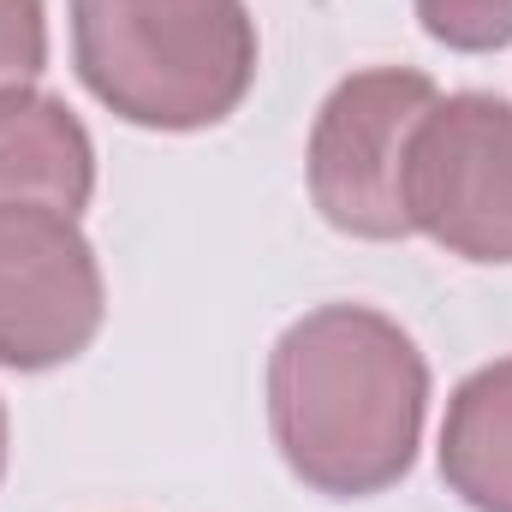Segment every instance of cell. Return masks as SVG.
Here are the masks:
<instances>
[{"mask_svg":"<svg viewBox=\"0 0 512 512\" xmlns=\"http://www.w3.org/2000/svg\"><path fill=\"white\" fill-rule=\"evenodd\" d=\"M48 66V6L42 0H0V96L30 90Z\"/></svg>","mask_w":512,"mask_h":512,"instance_id":"obj_9","label":"cell"},{"mask_svg":"<svg viewBox=\"0 0 512 512\" xmlns=\"http://www.w3.org/2000/svg\"><path fill=\"white\" fill-rule=\"evenodd\" d=\"M108 316L96 245L54 203L0 209V370L42 376L90 352Z\"/></svg>","mask_w":512,"mask_h":512,"instance_id":"obj_5","label":"cell"},{"mask_svg":"<svg viewBox=\"0 0 512 512\" xmlns=\"http://www.w3.org/2000/svg\"><path fill=\"white\" fill-rule=\"evenodd\" d=\"M411 233L459 262L512 268V102L489 90L441 96L411 137Z\"/></svg>","mask_w":512,"mask_h":512,"instance_id":"obj_4","label":"cell"},{"mask_svg":"<svg viewBox=\"0 0 512 512\" xmlns=\"http://www.w3.org/2000/svg\"><path fill=\"white\" fill-rule=\"evenodd\" d=\"M441 102L429 72L411 66H370L328 90L310 126V203L346 239H411L405 215V167L423 114Z\"/></svg>","mask_w":512,"mask_h":512,"instance_id":"obj_3","label":"cell"},{"mask_svg":"<svg viewBox=\"0 0 512 512\" xmlns=\"http://www.w3.org/2000/svg\"><path fill=\"white\" fill-rule=\"evenodd\" d=\"M96 197V143L84 120L48 90L0 96V209L6 203H54L84 215Z\"/></svg>","mask_w":512,"mask_h":512,"instance_id":"obj_6","label":"cell"},{"mask_svg":"<svg viewBox=\"0 0 512 512\" xmlns=\"http://www.w3.org/2000/svg\"><path fill=\"white\" fill-rule=\"evenodd\" d=\"M0 477H6V405H0Z\"/></svg>","mask_w":512,"mask_h":512,"instance_id":"obj_10","label":"cell"},{"mask_svg":"<svg viewBox=\"0 0 512 512\" xmlns=\"http://www.w3.org/2000/svg\"><path fill=\"white\" fill-rule=\"evenodd\" d=\"M417 24L453 54L512 48V0H417Z\"/></svg>","mask_w":512,"mask_h":512,"instance_id":"obj_8","label":"cell"},{"mask_svg":"<svg viewBox=\"0 0 512 512\" xmlns=\"http://www.w3.org/2000/svg\"><path fill=\"white\" fill-rule=\"evenodd\" d=\"M72 60L114 120L209 131L256 84V18L245 0H72Z\"/></svg>","mask_w":512,"mask_h":512,"instance_id":"obj_2","label":"cell"},{"mask_svg":"<svg viewBox=\"0 0 512 512\" xmlns=\"http://www.w3.org/2000/svg\"><path fill=\"white\" fill-rule=\"evenodd\" d=\"M429 358L370 304L304 310L268 352V435L328 501H370L417 465Z\"/></svg>","mask_w":512,"mask_h":512,"instance_id":"obj_1","label":"cell"},{"mask_svg":"<svg viewBox=\"0 0 512 512\" xmlns=\"http://www.w3.org/2000/svg\"><path fill=\"white\" fill-rule=\"evenodd\" d=\"M441 483L471 512H512V358L471 370L447 399Z\"/></svg>","mask_w":512,"mask_h":512,"instance_id":"obj_7","label":"cell"}]
</instances>
